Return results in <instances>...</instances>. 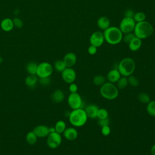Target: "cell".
I'll use <instances>...</instances> for the list:
<instances>
[{
  "mask_svg": "<svg viewBox=\"0 0 155 155\" xmlns=\"http://www.w3.org/2000/svg\"><path fill=\"white\" fill-rule=\"evenodd\" d=\"M103 34L105 41L111 45L118 44L123 38V33L117 27H109L104 30Z\"/></svg>",
  "mask_w": 155,
  "mask_h": 155,
  "instance_id": "cell-1",
  "label": "cell"
},
{
  "mask_svg": "<svg viewBox=\"0 0 155 155\" xmlns=\"http://www.w3.org/2000/svg\"><path fill=\"white\" fill-rule=\"evenodd\" d=\"M68 119L70 124L75 127L84 126L88 119V116L83 108L73 110L68 115Z\"/></svg>",
  "mask_w": 155,
  "mask_h": 155,
  "instance_id": "cell-2",
  "label": "cell"
},
{
  "mask_svg": "<svg viewBox=\"0 0 155 155\" xmlns=\"http://www.w3.org/2000/svg\"><path fill=\"white\" fill-rule=\"evenodd\" d=\"M153 31V25L150 22L143 21L136 24L133 32L136 37L142 39L150 36Z\"/></svg>",
  "mask_w": 155,
  "mask_h": 155,
  "instance_id": "cell-3",
  "label": "cell"
},
{
  "mask_svg": "<svg viewBox=\"0 0 155 155\" xmlns=\"http://www.w3.org/2000/svg\"><path fill=\"white\" fill-rule=\"evenodd\" d=\"M136 68V64L133 59L131 58H125L119 63L117 70L121 76L128 78L133 74Z\"/></svg>",
  "mask_w": 155,
  "mask_h": 155,
  "instance_id": "cell-4",
  "label": "cell"
},
{
  "mask_svg": "<svg viewBox=\"0 0 155 155\" xmlns=\"http://www.w3.org/2000/svg\"><path fill=\"white\" fill-rule=\"evenodd\" d=\"M100 94L102 97L107 100H113L119 95V89L113 83L105 82L100 88Z\"/></svg>",
  "mask_w": 155,
  "mask_h": 155,
  "instance_id": "cell-5",
  "label": "cell"
},
{
  "mask_svg": "<svg viewBox=\"0 0 155 155\" xmlns=\"http://www.w3.org/2000/svg\"><path fill=\"white\" fill-rule=\"evenodd\" d=\"M53 71V67L51 64L47 62H42L38 64L36 71V76L40 78L50 77Z\"/></svg>",
  "mask_w": 155,
  "mask_h": 155,
  "instance_id": "cell-6",
  "label": "cell"
},
{
  "mask_svg": "<svg viewBox=\"0 0 155 155\" xmlns=\"http://www.w3.org/2000/svg\"><path fill=\"white\" fill-rule=\"evenodd\" d=\"M67 102L72 110L82 108L83 102L81 96L78 93H70L68 96Z\"/></svg>",
  "mask_w": 155,
  "mask_h": 155,
  "instance_id": "cell-7",
  "label": "cell"
},
{
  "mask_svg": "<svg viewBox=\"0 0 155 155\" xmlns=\"http://www.w3.org/2000/svg\"><path fill=\"white\" fill-rule=\"evenodd\" d=\"M135 25L136 23L133 18L125 17L120 22L119 29L124 34L132 33L134 31Z\"/></svg>",
  "mask_w": 155,
  "mask_h": 155,
  "instance_id": "cell-8",
  "label": "cell"
},
{
  "mask_svg": "<svg viewBox=\"0 0 155 155\" xmlns=\"http://www.w3.org/2000/svg\"><path fill=\"white\" fill-rule=\"evenodd\" d=\"M62 142V136L61 134L54 132L49 133L47 137V144L51 149H56L59 147Z\"/></svg>",
  "mask_w": 155,
  "mask_h": 155,
  "instance_id": "cell-9",
  "label": "cell"
},
{
  "mask_svg": "<svg viewBox=\"0 0 155 155\" xmlns=\"http://www.w3.org/2000/svg\"><path fill=\"white\" fill-rule=\"evenodd\" d=\"M62 80L67 83L71 84L74 82L76 78V73L75 70L71 67H66L64 70L61 72Z\"/></svg>",
  "mask_w": 155,
  "mask_h": 155,
  "instance_id": "cell-10",
  "label": "cell"
},
{
  "mask_svg": "<svg viewBox=\"0 0 155 155\" xmlns=\"http://www.w3.org/2000/svg\"><path fill=\"white\" fill-rule=\"evenodd\" d=\"M104 41L103 33L99 31L93 33L90 38V42L91 45L95 46L97 48L101 47L104 44Z\"/></svg>",
  "mask_w": 155,
  "mask_h": 155,
  "instance_id": "cell-11",
  "label": "cell"
},
{
  "mask_svg": "<svg viewBox=\"0 0 155 155\" xmlns=\"http://www.w3.org/2000/svg\"><path fill=\"white\" fill-rule=\"evenodd\" d=\"M38 137H47L49 134L48 127L44 125H39L35 127L32 130Z\"/></svg>",
  "mask_w": 155,
  "mask_h": 155,
  "instance_id": "cell-12",
  "label": "cell"
},
{
  "mask_svg": "<svg viewBox=\"0 0 155 155\" xmlns=\"http://www.w3.org/2000/svg\"><path fill=\"white\" fill-rule=\"evenodd\" d=\"M64 137L68 140H76L78 136V132L74 127L66 128L63 132Z\"/></svg>",
  "mask_w": 155,
  "mask_h": 155,
  "instance_id": "cell-13",
  "label": "cell"
},
{
  "mask_svg": "<svg viewBox=\"0 0 155 155\" xmlns=\"http://www.w3.org/2000/svg\"><path fill=\"white\" fill-rule=\"evenodd\" d=\"M76 61L77 57L73 52L67 53L63 58V61L64 62L67 67H72L74 66L76 62Z\"/></svg>",
  "mask_w": 155,
  "mask_h": 155,
  "instance_id": "cell-14",
  "label": "cell"
},
{
  "mask_svg": "<svg viewBox=\"0 0 155 155\" xmlns=\"http://www.w3.org/2000/svg\"><path fill=\"white\" fill-rule=\"evenodd\" d=\"M88 117L91 119H95L97 117L99 107L95 104H90L87 105L84 109Z\"/></svg>",
  "mask_w": 155,
  "mask_h": 155,
  "instance_id": "cell-15",
  "label": "cell"
},
{
  "mask_svg": "<svg viewBox=\"0 0 155 155\" xmlns=\"http://www.w3.org/2000/svg\"><path fill=\"white\" fill-rule=\"evenodd\" d=\"M121 77V74L117 69H112L107 74V80L111 83H116Z\"/></svg>",
  "mask_w": 155,
  "mask_h": 155,
  "instance_id": "cell-16",
  "label": "cell"
},
{
  "mask_svg": "<svg viewBox=\"0 0 155 155\" xmlns=\"http://www.w3.org/2000/svg\"><path fill=\"white\" fill-rule=\"evenodd\" d=\"M1 27L4 31L8 32L12 31L14 28V24L13 20L10 18H6L2 20L1 22Z\"/></svg>",
  "mask_w": 155,
  "mask_h": 155,
  "instance_id": "cell-17",
  "label": "cell"
},
{
  "mask_svg": "<svg viewBox=\"0 0 155 155\" xmlns=\"http://www.w3.org/2000/svg\"><path fill=\"white\" fill-rule=\"evenodd\" d=\"M51 100L56 103H61L65 99L64 93L60 89L56 90L51 96Z\"/></svg>",
  "mask_w": 155,
  "mask_h": 155,
  "instance_id": "cell-18",
  "label": "cell"
},
{
  "mask_svg": "<svg viewBox=\"0 0 155 155\" xmlns=\"http://www.w3.org/2000/svg\"><path fill=\"white\" fill-rule=\"evenodd\" d=\"M142 45V39L138 38L137 37H134L129 43L128 47L130 50L132 51H137Z\"/></svg>",
  "mask_w": 155,
  "mask_h": 155,
  "instance_id": "cell-19",
  "label": "cell"
},
{
  "mask_svg": "<svg viewBox=\"0 0 155 155\" xmlns=\"http://www.w3.org/2000/svg\"><path fill=\"white\" fill-rule=\"evenodd\" d=\"M38 81V77L36 74H29L25 79V84L29 88H34Z\"/></svg>",
  "mask_w": 155,
  "mask_h": 155,
  "instance_id": "cell-20",
  "label": "cell"
},
{
  "mask_svg": "<svg viewBox=\"0 0 155 155\" xmlns=\"http://www.w3.org/2000/svg\"><path fill=\"white\" fill-rule=\"evenodd\" d=\"M110 22L108 18L105 16L100 17L97 21V25L98 27L103 30L108 28L110 27Z\"/></svg>",
  "mask_w": 155,
  "mask_h": 155,
  "instance_id": "cell-21",
  "label": "cell"
},
{
  "mask_svg": "<svg viewBox=\"0 0 155 155\" xmlns=\"http://www.w3.org/2000/svg\"><path fill=\"white\" fill-rule=\"evenodd\" d=\"M38 65L35 62H30L26 66V70L29 74H36L38 68Z\"/></svg>",
  "mask_w": 155,
  "mask_h": 155,
  "instance_id": "cell-22",
  "label": "cell"
},
{
  "mask_svg": "<svg viewBox=\"0 0 155 155\" xmlns=\"http://www.w3.org/2000/svg\"><path fill=\"white\" fill-rule=\"evenodd\" d=\"M25 139H26L27 142L29 145H34L37 142L38 137L36 136V135L34 133V132L33 131H31L27 133Z\"/></svg>",
  "mask_w": 155,
  "mask_h": 155,
  "instance_id": "cell-23",
  "label": "cell"
},
{
  "mask_svg": "<svg viewBox=\"0 0 155 155\" xmlns=\"http://www.w3.org/2000/svg\"><path fill=\"white\" fill-rule=\"evenodd\" d=\"M54 127L55 128L56 132L61 134L63 133V132L66 128V124L64 120H59L56 122Z\"/></svg>",
  "mask_w": 155,
  "mask_h": 155,
  "instance_id": "cell-24",
  "label": "cell"
},
{
  "mask_svg": "<svg viewBox=\"0 0 155 155\" xmlns=\"http://www.w3.org/2000/svg\"><path fill=\"white\" fill-rule=\"evenodd\" d=\"M147 112L151 116H155V101H150L147 105Z\"/></svg>",
  "mask_w": 155,
  "mask_h": 155,
  "instance_id": "cell-25",
  "label": "cell"
},
{
  "mask_svg": "<svg viewBox=\"0 0 155 155\" xmlns=\"http://www.w3.org/2000/svg\"><path fill=\"white\" fill-rule=\"evenodd\" d=\"M116 83H117V87L118 88V89H124L125 87H127L128 84V78L124 76L120 77Z\"/></svg>",
  "mask_w": 155,
  "mask_h": 155,
  "instance_id": "cell-26",
  "label": "cell"
},
{
  "mask_svg": "<svg viewBox=\"0 0 155 155\" xmlns=\"http://www.w3.org/2000/svg\"><path fill=\"white\" fill-rule=\"evenodd\" d=\"M54 67L58 72H62L67 67L63 60H57L54 62Z\"/></svg>",
  "mask_w": 155,
  "mask_h": 155,
  "instance_id": "cell-27",
  "label": "cell"
},
{
  "mask_svg": "<svg viewBox=\"0 0 155 155\" xmlns=\"http://www.w3.org/2000/svg\"><path fill=\"white\" fill-rule=\"evenodd\" d=\"M137 98H138V101L139 102H140L141 103H143V104H147L150 101V96L145 92H142V93H139Z\"/></svg>",
  "mask_w": 155,
  "mask_h": 155,
  "instance_id": "cell-28",
  "label": "cell"
},
{
  "mask_svg": "<svg viewBox=\"0 0 155 155\" xmlns=\"http://www.w3.org/2000/svg\"><path fill=\"white\" fill-rule=\"evenodd\" d=\"M93 82L96 86H101L105 82V78L102 75H96L94 77Z\"/></svg>",
  "mask_w": 155,
  "mask_h": 155,
  "instance_id": "cell-29",
  "label": "cell"
},
{
  "mask_svg": "<svg viewBox=\"0 0 155 155\" xmlns=\"http://www.w3.org/2000/svg\"><path fill=\"white\" fill-rule=\"evenodd\" d=\"M97 117L101 120V119H105L108 117V111L105 109V108H99V110L97 111Z\"/></svg>",
  "mask_w": 155,
  "mask_h": 155,
  "instance_id": "cell-30",
  "label": "cell"
},
{
  "mask_svg": "<svg viewBox=\"0 0 155 155\" xmlns=\"http://www.w3.org/2000/svg\"><path fill=\"white\" fill-rule=\"evenodd\" d=\"M133 18L135 22H142V21H143L145 20L146 15L144 13L139 12H137V13H134Z\"/></svg>",
  "mask_w": 155,
  "mask_h": 155,
  "instance_id": "cell-31",
  "label": "cell"
},
{
  "mask_svg": "<svg viewBox=\"0 0 155 155\" xmlns=\"http://www.w3.org/2000/svg\"><path fill=\"white\" fill-rule=\"evenodd\" d=\"M128 84L132 86V87H137L139 85V82L137 78H136L135 76H133L132 75L128 77Z\"/></svg>",
  "mask_w": 155,
  "mask_h": 155,
  "instance_id": "cell-32",
  "label": "cell"
},
{
  "mask_svg": "<svg viewBox=\"0 0 155 155\" xmlns=\"http://www.w3.org/2000/svg\"><path fill=\"white\" fill-rule=\"evenodd\" d=\"M134 37H136V36L134 33H128L125 34V35L122 38V39L125 43L128 44Z\"/></svg>",
  "mask_w": 155,
  "mask_h": 155,
  "instance_id": "cell-33",
  "label": "cell"
},
{
  "mask_svg": "<svg viewBox=\"0 0 155 155\" xmlns=\"http://www.w3.org/2000/svg\"><path fill=\"white\" fill-rule=\"evenodd\" d=\"M111 133V129L109 127V125H105L103 126L101 128V133L104 136H108Z\"/></svg>",
  "mask_w": 155,
  "mask_h": 155,
  "instance_id": "cell-34",
  "label": "cell"
},
{
  "mask_svg": "<svg viewBox=\"0 0 155 155\" xmlns=\"http://www.w3.org/2000/svg\"><path fill=\"white\" fill-rule=\"evenodd\" d=\"M39 82L40 83V84L46 86L50 84V77H47V78H39Z\"/></svg>",
  "mask_w": 155,
  "mask_h": 155,
  "instance_id": "cell-35",
  "label": "cell"
},
{
  "mask_svg": "<svg viewBox=\"0 0 155 155\" xmlns=\"http://www.w3.org/2000/svg\"><path fill=\"white\" fill-rule=\"evenodd\" d=\"M14 26L16 27L17 28H21L23 26L22 21L18 18H15L13 19Z\"/></svg>",
  "mask_w": 155,
  "mask_h": 155,
  "instance_id": "cell-36",
  "label": "cell"
},
{
  "mask_svg": "<svg viewBox=\"0 0 155 155\" xmlns=\"http://www.w3.org/2000/svg\"><path fill=\"white\" fill-rule=\"evenodd\" d=\"M68 88H69V91H70V93H76L78 91V85L73 82L70 84Z\"/></svg>",
  "mask_w": 155,
  "mask_h": 155,
  "instance_id": "cell-37",
  "label": "cell"
},
{
  "mask_svg": "<svg viewBox=\"0 0 155 155\" xmlns=\"http://www.w3.org/2000/svg\"><path fill=\"white\" fill-rule=\"evenodd\" d=\"M97 52V47L92 45H90L88 48V53L91 55H94Z\"/></svg>",
  "mask_w": 155,
  "mask_h": 155,
  "instance_id": "cell-38",
  "label": "cell"
},
{
  "mask_svg": "<svg viewBox=\"0 0 155 155\" xmlns=\"http://www.w3.org/2000/svg\"><path fill=\"white\" fill-rule=\"evenodd\" d=\"M109 123H110V120L108 118L107 119H101L99 120L98 122V124L99 125L102 127L103 126H105V125H109Z\"/></svg>",
  "mask_w": 155,
  "mask_h": 155,
  "instance_id": "cell-39",
  "label": "cell"
},
{
  "mask_svg": "<svg viewBox=\"0 0 155 155\" xmlns=\"http://www.w3.org/2000/svg\"><path fill=\"white\" fill-rule=\"evenodd\" d=\"M134 15V12L132 10H127L125 12V17H129V18H133Z\"/></svg>",
  "mask_w": 155,
  "mask_h": 155,
  "instance_id": "cell-40",
  "label": "cell"
},
{
  "mask_svg": "<svg viewBox=\"0 0 155 155\" xmlns=\"http://www.w3.org/2000/svg\"><path fill=\"white\" fill-rule=\"evenodd\" d=\"M150 152H151V154L152 155H155V144H154L151 147V150H150Z\"/></svg>",
  "mask_w": 155,
  "mask_h": 155,
  "instance_id": "cell-41",
  "label": "cell"
},
{
  "mask_svg": "<svg viewBox=\"0 0 155 155\" xmlns=\"http://www.w3.org/2000/svg\"><path fill=\"white\" fill-rule=\"evenodd\" d=\"M48 130H49V133H51L56 132L54 127H48Z\"/></svg>",
  "mask_w": 155,
  "mask_h": 155,
  "instance_id": "cell-42",
  "label": "cell"
},
{
  "mask_svg": "<svg viewBox=\"0 0 155 155\" xmlns=\"http://www.w3.org/2000/svg\"><path fill=\"white\" fill-rule=\"evenodd\" d=\"M3 61V59H2V58L1 56H0V64H1Z\"/></svg>",
  "mask_w": 155,
  "mask_h": 155,
  "instance_id": "cell-43",
  "label": "cell"
}]
</instances>
